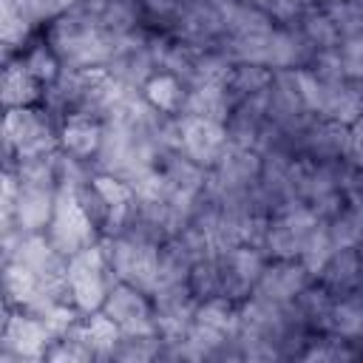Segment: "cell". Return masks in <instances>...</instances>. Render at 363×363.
I'll list each match as a JSON object with an SVG mask.
<instances>
[{"instance_id": "obj_1", "label": "cell", "mask_w": 363, "mask_h": 363, "mask_svg": "<svg viewBox=\"0 0 363 363\" xmlns=\"http://www.w3.org/2000/svg\"><path fill=\"white\" fill-rule=\"evenodd\" d=\"M48 45L68 68H96V65H108L116 37L108 34L91 11L74 6L51 23Z\"/></svg>"}, {"instance_id": "obj_2", "label": "cell", "mask_w": 363, "mask_h": 363, "mask_svg": "<svg viewBox=\"0 0 363 363\" xmlns=\"http://www.w3.org/2000/svg\"><path fill=\"white\" fill-rule=\"evenodd\" d=\"M3 142H6V159L9 167L14 159H34V156H51L60 150V130L54 128L51 116L34 108H9L6 125H3Z\"/></svg>"}, {"instance_id": "obj_3", "label": "cell", "mask_w": 363, "mask_h": 363, "mask_svg": "<svg viewBox=\"0 0 363 363\" xmlns=\"http://www.w3.org/2000/svg\"><path fill=\"white\" fill-rule=\"evenodd\" d=\"M65 278H68L71 301L82 315L99 312L105 298H108V289L116 284V275H113L99 241L68 258Z\"/></svg>"}, {"instance_id": "obj_4", "label": "cell", "mask_w": 363, "mask_h": 363, "mask_svg": "<svg viewBox=\"0 0 363 363\" xmlns=\"http://www.w3.org/2000/svg\"><path fill=\"white\" fill-rule=\"evenodd\" d=\"M45 235L68 258L77 255L79 250L96 244L99 227L85 213L74 187H57V204H54V216H51V224H48Z\"/></svg>"}, {"instance_id": "obj_5", "label": "cell", "mask_w": 363, "mask_h": 363, "mask_svg": "<svg viewBox=\"0 0 363 363\" xmlns=\"http://www.w3.org/2000/svg\"><path fill=\"white\" fill-rule=\"evenodd\" d=\"M54 343L51 329L45 320L28 309H17L6 303V323H3V352L0 360H45L48 346Z\"/></svg>"}, {"instance_id": "obj_6", "label": "cell", "mask_w": 363, "mask_h": 363, "mask_svg": "<svg viewBox=\"0 0 363 363\" xmlns=\"http://www.w3.org/2000/svg\"><path fill=\"white\" fill-rule=\"evenodd\" d=\"M145 295L147 292H142L139 286L116 281L108 289L102 312L116 320L122 335H159L156 315H153V301H147Z\"/></svg>"}, {"instance_id": "obj_7", "label": "cell", "mask_w": 363, "mask_h": 363, "mask_svg": "<svg viewBox=\"0 0 363 363\" xmlns=\"http://www.w3.org/2000/svg\"><path fill=\"white\" fill-rule=\"evenodd\" d=\"M218 258V269H221V295L230 301H244L252 295L267 261L261 247L252 244H241V247H230L216 252Z\"/></svg>"}, {"instance_id": "obj_8", "label": "cell", "mask_w": 363, "mask_h": 363, "mask_svg": "<svg viewBox=\"0 0 363 363\" xmlns=\"http://www.w3.org/2000/svg\"><path fill=\"white\" fill-rule=\"evenodd\" d=\"M179 128H182V153H187L196 164L213 170L230 145L227 125L201 116H179Z\"/></svg>"}, {"instance_id": "obj_9", "label": "cell", "mask_w": 363, "mask_h": 363, "mask_svg": "<svg viewBox=\"0 0 363 363\" xmlns=\"http://www.w3.org/2000/svg\"><path fill=\"white\" fill-rule=\"evenodd\" d=\"M309 281H312V272L303 267L301 258H272L264 267L252 295L267 298L272 303H292L309 286Z\"/></svg>"}, {"instance_id": "obj_10", "label": "cell", "mask_w": 363, "mask_h": 363, "mask_svg": "<svg viewBox=\"0 0 363 363\" xmlns=\"http://www.w3.org/2000/svg\"><path fill=\"white\" fill-rule=\"evenodd\" d=\"M57 204V190L54 187H34V184H20V196L14 204V216L3 227H20L23 233H45L54 216Z\"/></svg>"}, {"instance_id": "obj_11", "label": "cell", "mask_w": 363, "mask_h": 363, "mask_svg": "<svg viewBox=\"0 0 363 363\" xmlns=\"http://www.w3.org/2000/svg\"><path fill=\"white\" fill-rule=\"evenodd\" d=\"M105 119L96 113H68L60 125V147L77 159H94L102 145Z\"/></svg>"}, {"instance_id": "obj_12", "label": "cell", "mask_w": 363, "mask_h": 363, "mask_svg": "<svg viewBox=\"0 0 363 363\" xmlns=\"http://www.w3.org/2000/svg\"><path fill=\"white\" fill-rule=\"evenodd\" d=\"M0 91H3V102L9 108H31L34 102L43 99V82L23 65V60L6 65Z\"/></svg>"}, {"instance_id": "obj_13", "label": "cell", "mask_w": 363, "mask_h": 363, "mask_svg": "<svg viewBox=\"0 0 363 363\" xmlns=\"http://www.w3.org/2000/svg\"><path fill=\"white\" fill-rule=\"evenodd\" d=\"M77 332H79V337L85 340V346L91 349L94 357H113V352H116V346L122 340V329L102 309L91 312L85 320H79Z\"/></svg>"}, {"instance_id": "obj_14", "label": "cell", "mask_w": 363, "mask_h": 363, "mask_svg": "<svg viewBox=\"0 0 363 363\" xmlns=\"http://www.w3.org/2000/svg\"><path fill=\"white\" fill-rule=\"evenodd\" d=\"M142 94L145 99L150 102V108H156L159 113H167V116H179L182 113V105H184V82L170 74V71H156L145 85H142Z\"/></svg>"}, {"instance_id": "obj_15", "label": "cell", "mask_w": 363, "mask_h": 363, "mask_svg": "<svg viewBox=\"0 0 363 363\" xmlns=\"http://www.w3.org/2000/svg\"><path fill=\"white\" fill-rule=\"evenodd\" d=\"M31 14L17 3V0H3V17H0V34H3V48L6 57L23 45V40L31 31Z\"/></svg>"}, {"instance_id": "obj_16", "label": "cell", "mask_w": 363, "mask_h": 363, "mask_svg": "<svg viewBox=\"0 0 363 363\" xmlns=\"http://www.w3.org/2000/svg\"><path fill=\"white\" fill-rule=\"evenodd\" d=\"M20 60H23V65L43 82V85H51V82H57L60 79V74H62V62H60V57H57V51L48 45V40H43V43H34L26 54H20Z\"/></svg>"}, {"instance_id": "obj_17", "label": "cell", "mask_w": 363, "mask_h": 363, "mask_svg": "<svg viewBox=\"0 0 363 363\" xmlns=\"http://www.w3.org/2000/svg\"><path fill=\"white\" fill-rule=\"evenodd\" d=\"M323 9L340 34V43L363 34V0H337V3H326Z\"/></svg>"}, {"instance_id": "obj_18", "label": "cell", "mask_w": 363, "mask_h": 363, "mask_svg": "<svg viewBox=\"0 0 363 363\" xmlns=\"http://www.w3.org/2000/svg\"><path fill=\"white\" fill-rule=\"evenodd\" d=\"M340 62H343V74L354 82H363V34L349 37L337 45Z\"/></svg>"}, {"instance_id": "obj_19", "label": "cell", "mask_w": 363, "mask_h": 363, "mask_svg": "<svg viewBox=\"0 0 363 363\" xmlns=\"http://www.w3.org/2000/svg\"><path fill=\"white\" fill-rule=\"evenodd\" d=\"M360 255H363V241H360Z\"/></svg>"}]
</instances>
